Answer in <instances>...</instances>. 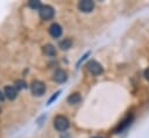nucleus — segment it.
Returning a JSON list of instances; mask_svg holds the SVG:
<instances>
[{"label": "nucleus", "instance_id": "8", "mask_svg": "<svg viewBox=\"0 0 149 138\" xmlns=\"http://www.w3.org/2000/svg\"><path fill=\"white\" fill-rule=\"evenodd\" d=\"M68 75H66V72L63 71V70H57L55 73H54V77L52 79L56 81V82H64L66 80Z\"/></svg>", "mask_w": 149, "mask_h": 138}, {"label": "nucleus", "instance_id": "10", "mask_svg": "<svg viewBox=\"0 0 149 138\" xmlns=\"http://www.w3.org/2000/svg\"><path fill=\"white\" fill-rule=\"evenodd\" d=\"M44 53L47 55V56H49V57H52V56H55L56 55V50H55V46L54 45H51V44H47L45 46H44Z\"/></svg>", "mask_w": 149, "mask_h": 138}, {"label": "nucleus", "instance_id": "3", "mask_svg": "<svg viewBox=\"0 0 149 138\" xmlns=\"http://www.w3.org/2000/svg\"><path fill=\"white\" fill-rule=\"evenodd\" d=\"M30 89H31V93L35 95V96H42L44 93H45V85L42 82V81H33L31 85H30Z\"/></svg>", "mask_w": 149, "mask_h": 138}, {"label": "nucleus", "instance_id": "15", "mask_svg": "<svg viewBox=\"0 0 149 138\" xmlns=\"http://www.w3.org/2000/svg\"><path fill=\"white\" fill-rule=\"evenodd\" d=\"M59 93H61V92H57V93H56L55 95H52V96H51V99H50V100L48 101V104H50V103H51V102H52V101H54V100H55V99H56V97L58 96V94H59Z\"/></svg>", "mask_w": 149, "mask_h": 138}, {"label": "nucleus", "instance_id": "4", "mask_svg": "<svg viewBox=\"0 0 149 138\" xmlns=\"http://www.w3.org/2000/svg\"><path fill=\"white\" fill-rule=\"evenodd\" d=\"M86 67H87V71L92 75H100L102 73V66L98 61H95V60H90L87 63Z\"/></svg>", "mask_w": 149, "mask_h": 138}, {"label": "nucleus", "instance_id": "9", "mask_svg": "<svg viewBox=\"0 0 149 138\" xmlns=\"http://www.w3.org/2000/svg\"><path fill=\"white\" fill-rule=\"evenodd\" d=\"M80 100H81V97H80V95L78 93H73L68 97V102L70 104H77V103L80 102Z\"/></svg>", "mask_w": 149, "mask_h": 138}, {"label": "nucleus", "instance_id": "1", "mask_svg": "<svg viewBox=\"0 0 149 138\" xmlns=\"http://www.w3.org/2000/svg\"><path fill=\"white\" fill-rule=\"evenodd\" d=\"M54 126L57 131L63 132L69 128V119L63 115H58L54 118Z\"/></svg>", "mask_w": 149, "mask_h": 138}, {"label": "nucleus", "instance_id": "11", "mask_svg": "<svg viewBox=\"0 0 149 138\" xmlns=\"http://www.w3.org/2000/svg\"><path fill=\"white\" fill-rule=\"evenodd\" d=\"M71 45H72V41L70 38H64L63 41L59 42V46L63 50H68L69 48H71Z\"/></svg>", "mask_w": 149, "mask_h": 138}, {"label": "nucleus", "instance_id": "14", "mask_svg": "<svg viewBox=\"0 0 149 138\" xmlns=\"http://www.w3.org/2000/svg\"><path fill=\"white\" fill-rule=\"evenodd\" d=\"M15 85H16V87H17V90L27 87V85H26V82H24L23 80H16V81H15Z\"/></svg>", "mask_w": 149, "mask_h": 138}, {"label": "nucleus", "instance_id": "6", "mask_svg": "<svg viewBox=\"0 0 149 138\" xmlns=\"http://www.w3.org/2000/svg\"><path fill=\"white\" fill-rule=\"evenodd\" d=\"M62 27L58 24V23H52L49 28V34L54 37V38H58L61 35H62Z\"/></svg>", "mask_w": 149, "mask_h": 138}, {"label": "nucleus", "instance_id": "7", "mask_svg": "<svg viewBox=\"0 0 149 138\" xmlns=\"http://www.w3.org/2000/svg\"><path fill=\"white\" fill-rule=\"evenodd\" d=\"M3 95L8 99V100H14L16 96H17V89L13 86H7L5 87V93Z\"/></svg>", "mask_w": 149, "mask_h": 138}, {"label": "nucleus", "instance_id": "2", "mask_svg": "<svg viewBox=\"0 0 149 138\" xmlns=\"http://www.w3.org/2000/svg\"><path fill=\"white\" fill-rule=\"evenodd\" d=\"M38 13H40V17H41L42 20L48 21V20H51V19L54 17L55 10H54V8H52L51 6L45 5V6H41V7H40Z\"/></svg>", "mask_w": 149, "mask_h": 138}, {"label": "nucleus", "instance_id": "16", "mask_svg": "<svg viewBox=\"0 0 149 138\" xmlns=\"http://www.w3.org/2000/svg\"><path fill=\"white\" fill-rule=\"evenodd\" d=\"M144 77H146V79H147V80H149V67L144 71Z\"/></svg>", "mask_w": 149, "mask_h": 138}, {"label": "nucleus", "instance_id": "17", "mask_svg": "<svg viewBox=\"0 0 149 138\" xmlns=\"http://www.w3.org/2000/svg\"><path fill=\"white\" fill-rule=\"evenodd\" d=\"M3 99H5V95H3V93L0 90V101H3Z\"/></svg>", "mask_w": 149, "mask_h": 138}, {"label": "nucleus", "instance_id": "18", "mask_svg": "<svg viewBox=\"0 0 149 138\" xmlns=\"http://www.w3.org/2000/svg\"><path fill=\"white\" fill-rule=\"evenodd\" d=\"M93 138H100V137H93Z\"/></svg>", "mask_w": 149, "mask_h": 138}, {"label": "nucleus", "instance_id": "5", "mask_svg": "<svg viewBox=\"0 0 149 138\" xmlns=\"http://www.w3.org/2000/svg\"><path fill=\"white\" fill-rule=\"evenodd\" d=\"M78 8H79L81 12H84V13H88V12H91V10L94 8V2L91 1V0H83V1H79Z\"/></svg>", "mask_w": 149, "mask_h": 138}, {"label": "nucleus", "instance_id": "12", "mask_svg": "<svg viewBox=\"0 0 149 138\" xmlns=\"http://www.w3.org/2000/svg\"><path fill=\"white\" fill-rule=\"evenodd\" d=\"M130 121H132V117H127L125 121H122V123H121V125H119V128L116 129V132H120L122 129H125L129 123H130Z\"/></svg>", "mask_w": 149, "mask_h": 138}, {"label": "nucleus", "instance_id": "13", "mask_svg": "<svg viewBox=\"0 0 149 138\" xmlns=\"http://www.w3.org/2000/svg\"><path fill=\"white\" fill-rule=\"evenodd\" d=\"M28 6H29L30 8H33V9H40L41 2L37 1V0H30V1L28 2Z\"/></svg>", "mask_w": 149, "mask_h": 138}]
</instances>
